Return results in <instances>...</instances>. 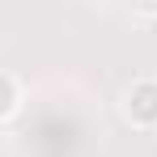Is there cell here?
Masks as SVG:
<instances>
[{
    "label": "cell",
    "mask_w": 157,
    "mask_h": 157,
    "mask_svg": "<svg viewBox=\"0 0 157 157\" xmlns=\"http://www.w3.org/2000/svg\"><path fill=\"white\" fill-rule=\"evenodd\" d=\"M123 110L136 128H157V77H140L132 81L128 98H123Z\"/></svg>",
    "instance_id": "1"
},
{
    "label": "cell",
    "mask_w": 157,
    "mask_h": 157,
    "mask_svg": "<svg viewBox=\"0 0 157 157\" xmlns=\"http://www.w3.org/2000/svg\"><path fill=\"white\" fill-rule=\"evenodd\" d=\"M21 102V89H17V81L9 77V72H0V119H9L13 110Z\"/></svg>",
    "instance_id": "2"
},
{
    "label": "cell",
    "mask_w": 157,
    "mask_h": 157,
    "mask_svg": "<svg viewBox=\"0 0 157 157\" xmlns=\"http://www.w3.org/2000/svg\"><path fill=\"white\" fill-rule=\"evenodd\" d=\"M136 17H157V4H140V9H136Z\"/></svg>",
    "instance_id": "3"
}]
</instances>
